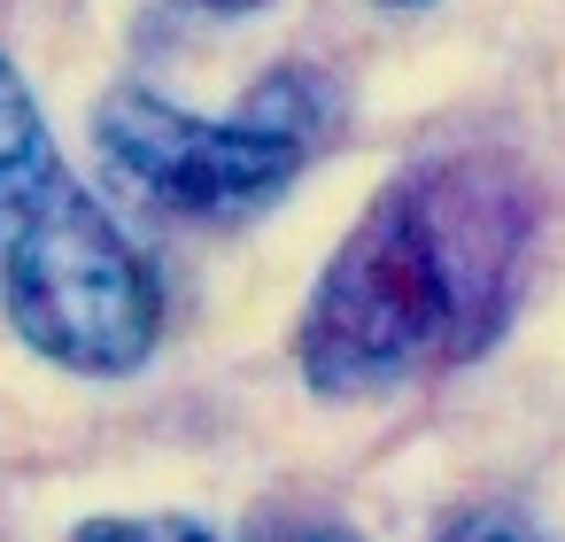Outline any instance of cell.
I'll list each match as a JSON object with an SVG mask.
<instances>
[{"mask_svg":"<svg viewBox=\"0 0 565 542\" xmlns=\"http://www.w3.org/2000/svg\"><path fill=\"white\" fill-rule=\"evenodd\" d=\"M256 542H364L356 527H333V519H302V527H271Z\"/></svg>","mask_w":565,"mask_h":542,"instance_id":"obj_6","label":"cell"},{"mask_svg":"<svg viewBox=\"0 0 565 542\" xmlns=\"http://www.w3.org/2000/svg\"><path fill=\"white\" fill-rule=\"evenodd\" d=\"M380 9H426V0H380Z\"/></svg>","mask_w":565,"mask_h":542,"instance_id":"obj_8","label":"cell"},{"mask_svg":"<svg viewBox=\"0 0 565 542\" xmlns=\"http://www.w3.org/2000/svg\"><path fill=\"white\" fill-rule=\"evenodd\" d=\"M434 542H542L526 519H511V511H457Z\"/></svg>","mask_w":565,"mask_h":542,"instance_id":"obj_5","label":"cell"},{"mask_svg":"<svg viewBox=\"0 0 565 542\" xmlns=\"http://www.w3.org/2000/svg\"><path fill=\"white\" fill-rule=\"evenodd\" d=\"M186 9H210V17H256V9H271V0H186Z\"/></svg>","mask_w":565,"mask_h":542,"instance_id":"obj_7","label":"cell"},{"mask_svg":"<svg viewBox=\"0 0 565 542\" xmlns=\"http://www.w3.org/2000/svg\"><path fill=\"white\" fill-rule=\"evenodd\" d=\"M534 194L503 156L395 171L326 256L295 364L318 395H395L488 357L519 310Z\"/></svg>","mask_w":565,"mask_h":542,"instance_id":"obj_1","label":"cell"},{"mask_svg":"<svg viewBox=\"0 0 565 542\" xmlns=\"http://www.w3.org/2000/svg\"><path fill=\"white\" fill-rule=\"evenodd\" d=\"M333 125V94L318 71H271L233 117H194L156 86H109L94 102V148L109 171L163 217L225 225L279 202Z\"/></svg>","mask_w":565,"mask_h":542,"instance_id":"obj_3","label":"cell"},{"mask_svg":"<svg viewBox=\"0 0 565 542\" xmlns=\"http://www.w3.org/2000/svg\"><path fill=\"white\" fill-rule=\"evenodd\" d=\"M71 542H225V534L186 511H156V519H86Z\"/></svg>","mask_w":565,"mask_h":542,"instance_id":"obj_4","label":"cell"},{"mask_svg":"<svg viewBox=\"0 0 565 542\" xmlns=\"http://www.w3.org/2000/svg\"><path fill=\"white\" fill-rule=\"evenodd\" d=\"M0 310L78 380H132L163 341V287L71 171L32 78L0 55Z\"/></svg>","mask_w":565,"mask_h":542,"instance_id":"obj_2","label":"cell"}]
</instances>
